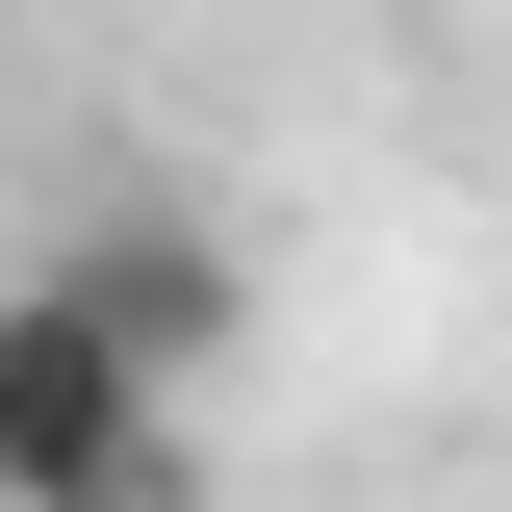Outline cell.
Wrapping results in <instances>:
<instances>
[{"instance_id": "cell-1", "label": "cell", "mask_w": 512, "mask_h": 512, "mask_svg": "<svg viewBox=\"0 0 512 512\" xmlns=\"http://www.w3.org/2000/svg\"><path fill=\"white\" fill-rule=\"evenodd\" d=\"M205 384H154L52 256L0 282V512H205Z\"/></svg>"}, {"instance_id": "cell-2", "label": "cell", "mask_w": 512, "mask_h": 512, "mask_svg": "<svg viewBox=\"0 0 512 512\" xmlns=\"http://www.w3.org/2000/svg\"><path fill=\"white\" fill-rule=\"evenodd\" d=\"M52 282H77V308H103V333H128L154 384H231V333H256V256L205 231L180 180H103V205L52 231Z\"/></svg>"}]
</instances>
